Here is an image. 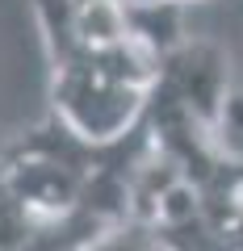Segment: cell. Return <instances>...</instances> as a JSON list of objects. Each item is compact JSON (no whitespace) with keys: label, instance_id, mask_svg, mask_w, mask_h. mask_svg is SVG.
<instances>
[{"label":"cell","instance_id":"3","mask_svg":"<svg viewBox=\"0 0 243 251\" xmlns=\"http://www.w3.org/2000/svg\"><path fill=\"white\" fill-rule=\"evenodd\" d=\"M92 251H160V247H155V239H151V230H147V226L126 222V226H117L109 239H101Z\"/></svg>","mask_w":243,"mask_h":251},{"label":"cell","instance_id":"4","mask_svg":"<svg viewBox=\"0 0 243 251\" xmlns=\"http://www.w3.org/2000/svg\"><path fill=\"white\" fill-rule=\"evenodd\" d=\"M176 4H185V0H176Z\"/></svg>","mask_w":243,"mask_h":251},{"label":"cell","instance_id":"1","mask_svg":"<svg viewBox=\"0 0 243 251\" xmlns=\"http://www.w3.org/2000/svg\"><path fill=\"white\" fill-rule=\"evenodd\" d=\"M151 92L180 105L185 113H193L206 130H214L226 109V97H231L226 50L218 42H210V38H185L160 63V80H155Z\"/></svg>","mask_w":243,"mask_h":251},{"label":"cell","instance_id":"2","mask_svg":"<svg viewBox=\"0 0 243 251\" xmlns=\"http://www.w3.org/2000/svg\"><path fill=\"white\" fill-rule=\"evenodd\" d=\"M214 143L222 147V155H231L235 163H243V92L226 97V109L214 126Z\"/></svg>","mask_w":243,"mask_h":251}]
</instances>
